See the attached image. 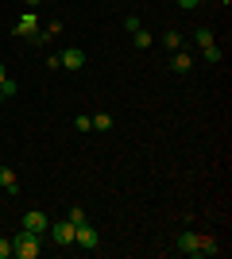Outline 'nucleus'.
I'll return each mask as SVG.
<instances>
[{
	"label": "nucleus",
	"instance_id": "f257e3e1",
	"mask_svg": "<svg viewBox=\"0 0 232 259\" xmlns=\"http://www.w3.org/2000/svg\"><path fill=\"white\" fill-rule=\"evenodd\" d=\"M12 255H20V259H39V236H35V232H27V228H20V232L12 236Z\"/></svg>",
	"mask_w": 232,
	"mask_h": 259
},
{
	"label": "nucleus",
	"instance_id": "f03ea898",
	"mask_svg": "<svg viewBox=\"0 0 232 259\" xmlns=\"http://www.w3.org/2000/svg\"><path fill=\"white\" fill-rule=\"evenodd\" d=\"M74 221H55V225L47 228V232H51V236H55V244L58 248H74Z\"/></svg>",
	"mask_w": 232,
	"mask_h": 259
},
{
	"label": "nucleus",
	"instance_id": "7ed1b4c3",
	"mask_svg": "<svg viewBox=\"0 0 232 259\" xmlns=\"http://www.w3.org/2000/svg\"><path fill=\"white\" fill-rule=\"evenodd\" d=\"M97 228H93V225H89V221H81V225H77L74 228V244H77V248H97Z\"/></svg>",
	"mask_w": 232,
	"mask_h": 259
},
{
	"label": "nucleus",
	"instance_id": "20e7f679",
	"mask_svg": "<svg viewBox=\"0 0 232 259\" xmlns=\"http://www.w3.org/2000/svg\"><path fill=\"white\" fill-rule=\"evenodd\" d=\"M23 228H27V232H35V236H43L47 228H51V217L39 213V209H31V213H23Z\"/></svg>",
	"mask_w": 232,
	"mask_h": 259
},
{
	"label": "nucleus",
	"instance_id": "39448f33",
	"mask_svg": "<svg viewBox=\"0 0 232 259\" xmlns=\"http://www.w3.org/2000/svg\"><path fill=\"white\" fill-rule=\"evenodd\" d=\"M58 62H62L70 74H74V70H81V66H85V51H81V47H70V51L58 54Z\"/></svg>",
	"mask_w": 232,
	"mask_h": 259
},
{
	"label": "nucleus",
	"instance_id": "423d86ee",
	"mask_svg": "<svg viewBox=\"0 0 232 259\" xmlns=\"http://www.w3.org/2000/svg\"><path fill=\"white\" fill-rule=\"evenodd\" d=\"M178 251H182V255H201V236L182 232V236H178Z\"/></svg>",
	"mask_w": 232,
	"mask_h": 259
},
{
	"label": "nucleus",
	"instance_id": "0eeeda50",
	"mask_svg": "<svg viewBox=\"0 0 232 259\" xmlns=\"http://www.w3.org/2000/svg\"><path fill=\"white\" fill-rule=\"evenodd\" d=\"M35 31H39V20H35V12L27 8L20 16V23H16V35H35Z\"/></svg>",
	"mask_w": 232,
	"mask_h": 259
},
{
	"label": "nucleus",
	"instance_id": "6e6552de",
	"mask_svg": "<svg viewBox=\"0 0 232 259\" xmlns=\"http://www.w3.org/2000/svg\"><path fill=\"white\" fill-rule=\"evenodd\" d=\"M170 66H174L178 74H190V70H194V54H190V51H174V58H170Z\"/></svg>",
	"mask_w": 232,
	"mask_h": 259
},
{
	"label": "nucleus",
	"instance_id": "1a4fd4ad",
	"mask_svg": "<svg viewBox=\"0 0 232 259\" xmlns=\"http://www.w3.org/2000/svg\"><path fill=\"white\" fill-rule=\"evenodd\" d=\"M0 186L8 190V197L20 194V186H16V170H12V166H0Z\"/></svg>",
	"mask_w": 232,
	"mask_h": 259
},
{
	"label": "nucleus",
	"instance_id": "9d476101",
	"mask_svg": "<svg viewBox=\"0 0 232 259\" xmlns=\"http://www.w3.org/2000/svg\"><path fill=\"white\" fill-rule=\"evenodd\" d=\"M163 47H166V51H182V31H166L163 35Z\"/></svg>",
	"mask_w": 232,
	"mask_h": 259
},
{
	"label": "nucleus",
	"instance_id": "9b49d317",
	"mask_svg": "<svg viewBox=\"0 0 232 259\" xmlns=\"http://www.w3.org/2000/svg\"><path fill=\"white\" fill-rule=\"evenodd\" d=\"M194 43H198V47H209V43H217V39H213V27H198V31H194Z\"/></svg>",
	"mask_w": 232,
	"mask_h": 259
},
{
	"label": "nucleus",
	"instance_id": "f8f14e48",
	"mask_svg": "<svg viewBox=\"0 0 232 259\" xmlns=\"http://www.w3.org/2000/svg\"><path fill=\"white\" fill-rule=\"evenodd\" d=\"M89 120H93V128H97V132H109L112 124H116V120H112L109 112H97V116H89Z\"/></svg>",
	"mask_w": 232,
	"mask_h": 259
},
{
	"label": "nucleus",
	"instance_id": "ddd939ff",
	"mask_svg": "<svg viewBox=\"0 0 232 259\" xmlns=\"http://www.w3.org/2000/svg\"><path fill=\"white\" fill-rule=\"evenodd\" d=\"M132 43L140 47V51H147V47H151V31H144V27H140V31H132Z\"/></svg>",
	"mask_w": 232,
	"mask_h": 259
},
{
	"label": "nucleus",
	"instance_id": "4468645a",
	"mask_svg": "<svg viewBox=\"0 0 232 259\" xmlns=\"http://www.w3.org/2000/svg\"><path fill=\"white\" fill-rule=\"evenodd\" d=\"M201 51H205V62H221V58H224V51H221V47H217V43L201 47Z\"/></svg>",
	"mask_w": 232,
	"mask_h": 259
},
{
	"label": "nucleus",
	"instance_id": "2eb2a0df",
	"mask_svg": "<svg viewBox=\"0 0 232 259\" xmlns=\"http://www.w3.org/2000/svg\"><path fill=\"white\" fill-rule=\"evenodd\" d=\"M0 93H4V97H16V93H20V85H16L12 77H4V81H0Z\"/></svg>",
	"mask_w": 232,
	"mask_h": 259
},
{
	"label": "nucleus",
	"instance_id": "dca6fc26",
	"mask_svg": "<svg viewBox=\"0 0 232 259\" xmlns=\"http://www.w3.org/2000/svg\"><path fill=\"white\" fill-rule=\"evenodd\" d=\"M66 221H74V225H81V221H89V217H85V209H81V205H74V209H70V217H66Z\"/></svg>",
	"mask_w": 232,
	"mask_h": 259
},
{
	"label": "nucleus",
	"instance_id": "f3484780",
	"mask_svg": "<svg viewBox=\"0 0 232 259\" xmlns=\"http://www.w3.org/2000/svg\"><path fill=\"white\" fill-rule=\"evenodd\" d=\"M74 128L77 132H93V120H89V116H74Z\"/></svg>",
	"mask_w": 232,
	"mask_h": 259
},
{
	"label": "nucleus",
	"instance_id": "a211bd4d",
	"mask_svg": "<svg viewBox=\"0 0 232 259\" xmlns=\"http://www.w3.org/2000/svg\"><path fill=\"white\" fill-rule=\"evenodd\" d=\"M213 251H217V244L209 236H201V255H213Z\"/></svg>",
	"mask_w": 232,
	"mask_h": 259
},
{
	"label": "nucleus",
	"instance_id": "6ab92c4d",
	"mask_svg": "<svg viewBox=\"0 0 232 259\" xmlns=\"http://www.w3.org/2000/svg\"><path fill=\"white\" fill-rule=\"evenodd\" d=\"M8 255H12V240L0 236V259H8Z\"/></svg>",
	"mask_w": 232,
	"mask_h": 259
},
{
	"label": "nucleus",
	"instance_id": "aec40b11",
	"mask_svg": "<svg viewBox=\"0 0 232 259\" xmlns=\"http://www.w3.org/2000/svg\"><path fill=\"white\" fill-rule=\"evenodd\" d=\"M178 4H182V8H186V12H194V8H198V4H201V0H178Z\"/></svg>",
	"mask_w": 232,
	"mask_h": 259
},
{
	"label": "nucleus",
	"instance_id": "412c9836",
	"mask_svg": "<svg viewBox=\"0 0 232 259\" xmlns=\"http://www.w3.org/2000/svg\"><path fill=\"white\" fill-rule=\"evenodd\" d=\"M23 8H39V0H23Z\"/></svg>",
	"mask_w": 232,
	"mask_h": 259
},
{
	"label": "nucleus",
	"instance_id": "4be33fe9",
	"mask_svg": "<svg viewBox=\"0 0 232 259\" xmlns=\"http://www.w3.org/2000/svg\"><path fill=\"white\" fill-rule=\"evenodd\" d=\"M4 77H8V70H4V62H0V81H4Z\"/></svg>",
	"mask_w": 232,
	"mask_h": 259
},
{
	"label": "nucleus",
	"instance_id": "5701e85b",
	"mask_svg": "<svg viewBox=\"0 0 232 259\" xmlns=\"http://www.w3.org/2000/svg\"><path fill=\"white\" fill-rule=\"evenodd\" d=\"M0 101H4V93H0Z\"/></svg>",
	"mask_w": 232,
	"mask_h": 259
}]
</instances>
